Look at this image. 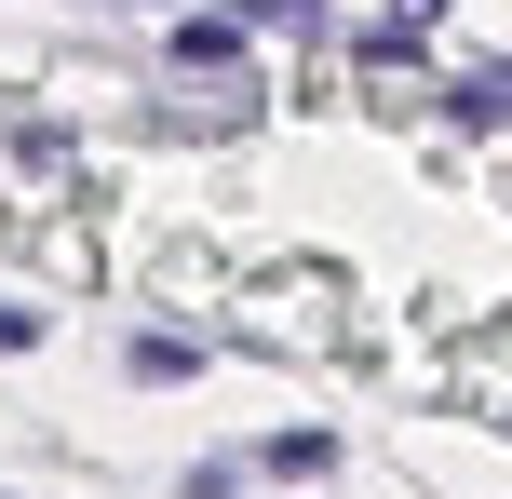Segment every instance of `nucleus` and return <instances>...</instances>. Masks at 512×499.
Listing matches in <instances>:
<instances>
[{"mask_svg":"<svg viewBox=\"0 0 512 499\" xmlns=\"http://www.w3.org/2000/svg\"><path fill=\"white\" fill-rule=\"evenodd\" d=\"M230 54H243V14H189L176 27V68H230Z\"/></svg>","mask_w":512,"mask_h":499,"instance_id":"nucleus-1","label":"nucleus"},{"mask_svg":"<svg viewBox=\"0 0 512 499\" xmlns=\"http://www.w3.org/2000/svg\"><path fill=\"white\" fill-rule=\"evenodd\" d=\"M432 14H445V0H405V14H391V27H405V41H418V27H432Z\"/></svg>","mask_w":512,"mask_h":499,"instance_id":"nucleus-2","label":"nucleus"}]
</instances>
